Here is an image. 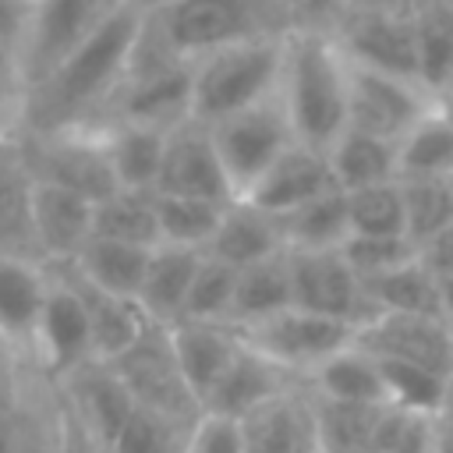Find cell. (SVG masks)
<instances>
[{"label":"cell","mask_w":453,"mask_h":453,"mask_svg":"<svg viewBox=\"0 0 453 453\" xmlns=\"http://www.w3.org/2000/svg\"><path fill=\"white\" fill-rule=\"evenodd\" d=\"M142 25H145V11L138 4L113 7L106 21L39 88L25 96L21 134L92 127L127 74Z\"/></svg>","instance_id":"cell-1"},{"label":"cell","mask_w":453,"mask_h":453,"mask_svg":"<svg viewBox=\"0 0 453 453\" xmlns=\"http://www.w3.org/2000/svg\"><path fill=\"white\" fill-rule=\"evenodd\" d=\"M347 57L333 35L287 32L280 103L301 145L329 152V145L347 131Z\"/></svg>","instance_id":"cell-2"},{"label":"cell","mask_w":453,"mask_h":453,"mask_svg":"<svg viewBox=\"0 0 453 453\" xmlns=\"http://www.w3.org/2000/svg\"><path fill=\"white\" fill-rule=\"evenodd\" d=\"M287 35H258L219 46L191 64V117L216 124L280 92Z\"/></svg>","instance_id":"cell-3"},{"label":"cell","mask_w":453,"mask_h":453,"mask_svg":"<svg viewBox=\"0 0 453 453\" xmlns=\"http://www.w3.org/2000/svg\"><path fill=\"white\" fill-rule=\"evenodd\" d=\"M149 18L166 46L191 64L230 42L290 32L283 0H177L163 11H149Z\"/></svg>","instance_id":"cell-4"},{"label":"cell","mask_w":453,"mask_h":453,"mask_svg":"<svg viewBox=\"0 0 453 453\" xmlns=\"http://www.w3.org/2000/svg\"><path fill=\"white\" fill-rule=\"evenodd\" d=\"M106 365L117 372V379L131 393L134 407L152 411V414L170 418V421L188 425V428L202 418V403L191 393V386L177 365L166 326L152 322V329L134 347H127L120 357H113Z\"/></svg>","instance_id":"cell-5"},{"label":"cell","mask_w":453,"mask_h":453,"mask_svg":"<svg viewBox=\"0 0 453 453\" xmlns=\"http://www.w3.org/2000/svg\"><path fill=\"white\" fill-rule=\"evenodd\" d=\"M212 131V145L219 152V163L226 170V180L234 188V198H244L255 180L297 142L290 117L280 103V92L258 106H248L234 117H223L216 124H205Z\"/></svg>","instance_id":"cell-6"},{"label":"cell","mask_w":453,"mask_h":453,"mask_svg":"<svg viewBox=\"0 0 453 453\" xmlns=\"http://www.w3.org/2000/svg\"><path fill=\"white\" fill-rule=\"evenodd\" d=\"M354 333H357V326L326 319V315H315L304 308H287L251 329H241L248 347H255L258 354H265L273 365H280L283 372H290L301 382L322 361L347 350L354 343Z\"/></svg>","instance_id":"cell-7"},{"label":"cell","mask_w":453,"mask_h":453,"mask_svg":"<svg viewBox=\"0 0 453 453\" xmlns=\"http://www.w3.org/2000/svg\"><path fill=\"white\" fill-rule=\"evenodd\" d=\"M106 0H35L18 50L25 96L39 88L110 14Z\"/></svg>","instance_id":"cell-8"},{"label":"cell","mask_w":453,"mask_h":453,"mask_svg":"<svg viewBox=\"0 0 453 453\" xmlns=\"http://www.w3.org/2000/svg\"><path fill=\"white\" fill-rule=\"evenodd\" d=\"M18 156L32 170L35 180L67 188L85 195L88 202H103L117 191L110 159L96 131H50V134H21L14 142Z\"/></svg>","instance_id":"cell-9"},{"label":"cell","mask_w":453,"mask_h":453,"mask_svg":"<svg viewBox=\"0 0 453 453\" xmlns=\"http://www.w3.org/2000/svg\"><path fill=\"white\" fill-rule=\"evenodd\" d=\"M92 361H99V357H96L88 315H85L78 294L64 283V276L57 269H50V294H46V308H42V319H39V329L32 340L28 368L50 389H57L60 382H67L74 372H81Z\"/></svg>","instance_id":"cell-10"},{"label":"cell","mask_w":453,"mask_h":453,"mask_svg":"<svg viewBox=\"0 0 453 453\" xmlns=\"http://www.w3.org/2000/svg\"><path fill=\"white\" fill-rule=\"evenodd\" d=\"M347 67V127L386 142H400L432 110V96L418 81L368 71L350 60Z\"/></svg>","instance_id":"cell-11"},{"label":"cell","mask_w":453,"mask_h":453,"mask_svg":"<svg viewBox=\"0 0 453 453\" xmlns=\"http://www.w3.org/2000/svg\"><path fill=\"white\" fill-rule=\"evenodd\" d=\"M60 407L78 425L92 453H110L113 439L134 414V400L106 361H92L57 386Z\"/></svg>","instance_id":"cell-12"},{"label":"cell","mask_w":453,"mask_h":453,"mask_svg":"<svg viewBox=\"0 0 453 453\" xmlns=\"http://www.w3.org/2000/svg\"><path fill=\"white\" fill-rule=\"evenodd\" d=\"M354 343L372 357L411 361L439 375H453V326L435 315L375 311L357 326Z\"/></svg>","instance_id":"cell-13"},{"label":"cell","mask_w":453,"mask_h":453,"mask_svg":"<svg viewBox=\"0 0 453 453\" xmlns=\"http://www.w3.org/2000/svg\"><path fill=\"white\" fill-rule=\"evenodd\" d=\"M340 53L368 71L396 74L407 81H418V60H414V14H386V11H365L350 7L340 28L333 32Z\"/></svg>","instance_id":"cell-14"},{"label":"cell","mask_w":453,"mask_h":453,"mask_svg":"<svg viewBox=\"0 0 453 453\" xmlns=\"http://www.w3.org/2000/svg\"><path fill=\"white\" fill-rule=\"evenodd\" d=\"M287 262H290L294 308L340 319L350 326H361L372 315L361 280L354 276L340 248L336 251H287Z\"/></svg>","instance_id":"cell-15"},{"label":"cell","mask_w":453,"mask_h":453,"mask_svg":"<svg viewBox=\"0 0 453 453\" xmlns=\"http://www.w3.org/2000/svg\"><path fill=\"white\" fill-rule=\"evenodd\" d=\"M159 195H184V198H209V202H234V188L212 145V131L195 117L173 124L166 131L163 166L156 180Z\"/></svg>","instance_id":"cell-16"},{"label":"cell","mask_w":453,"mask_h":453,"mask_svg":"<svg viewBox=\"0 0 453 453\" xmlns=\"http://www.w3.org/2000/svg\"><path fill=\"white\" fill-rule=\"evenodd\" d=\"M241 432L244 453H322L315 400L304 382L283 389L280 396L265 400L248 418H241Z\"/></svg>","instance_id":"cell-17"},{"label":"cell","mask_w":453,"mask_h":453,"mask_svg":"<svg viewBox=\"0 0 453 453\" xmlns=\"http://www.w3.org/2000/svg\"><path fill=\"white\" fill-rule=\"evenodd\" d=\"M92 209L78 191L35 180L32 191V234H35V251L46 265H67L78 258V251L92 241Z\"/></svg>","instance_id":"cell-18"},{"label":"cell","mask_w":453,"mask_h":453,"mask_svg":"<svg viewBox=\"0 0 453 453\" xmlns=\"http://www.w3.org/2000/svg\"><path fill=\"white\" fill-rule=\"evenodd\" d=\"M50 294V265L39 258L0 255V340L25 361Z\"/></svg>","instance_id":"cell-19"},{"label":"cell","mask_w":453,"mask_h":453,"mask_svg":"<svg viewBox=\"0 0 453 453\" xmlns=\"http://www.w3.org/2000/svg\"><path fill=\"white\" fill-rule=\"evenodd\" d=\"M333 170H329V156L319 149H308L301 142H294L258 180L255 188L244 195V202L273 212V216H287L294 209H301L304 202L333 191Z\"/></svg>","instance_id":"cell-20"},{"label":"cell","mask_w":453,"mask_h":453,"mask_svg":"<svg viewBox=\"0 0 453 453\" xmlns=\"http://www.w3.org/2000/svg\"><path fill=\"white\" fill-rule=\"evenodd\" d=\"M50 269H57L64 276V283L78 294V301H81V308L88 315V326H92V340H96V357L99 361L120 357L127 347H134L152 329V319L138 301L117 297L110 290H99L74 265H50Z\"/></svg>","instance_id":"cell-21"},{"label":"cell","mask_w":453,"mask_h":453,"mask_svg":"<svg viewBox=\"0 0 453 453\" xmlns=\"http://www.w3.org/2000/svg\"><path fill=\"white\" fill-rule=\"evenodd\" d=\"M166 333H170L177 365H180L191 393L205 407V396L226 375V368L234 365V357L244 343L241 333L226 322H195V319H177L166 326Z\"/></svg>","instance_id":"cell-22"},{"label":"cell","mask_w":453,"mask_h":453,"mask_svg":"<svg viewBox=\"0 0 453 453\" xmlns=\"http://www.w3.org/2000/svg\"><path fill=\"white\" fill-rule=\"evenodd\" d=\"M244 340V336H241ZM301 379H294L290 372H283L280 365H273L265 354H258L255 347L241 343L234 365L226 368V375L216 382V389L205 396V407L209 414H223V418H248L255 407H262L265 400L280 396L283 389L297 386Z\"/></svg>","instance_id":"cell-23"},{"label":"cell","mask_w":453,"mask_h":453,"mask_svg":"<svg viewBox=\"0 0 453 453\" xmlns=\"http://www.w3.org/2000/svg\"><path fill=\"white\" fill-rule=\"evenodd\" d=\"M283 251H287V241H283L280 216H273V212H265L244 198H234L226 205L219 230H216L212 244L205 248V255L234 265V269L265 262V258L283 255Z\"/></svg>","instance_id":"cell-24"},{"label":"cell","mask_w":453,"mask_h":453,"mask_svg":"<svg viewBox=\"0 0 453 453\" xmlns=\"http://www.w3.org/2000/svg\"><path fill=\"white\" fill-rule=\"evenodd\" d=\"M166 131L170 127H145V124H103V127H96L117 188L156 191L163 149H166Z\"/></svg>","instance_id":"cell-25"},{"label":"cell","mask_w":453,"mask_h":453,"mask_svg":"<svg viewBox=\"0 0 453 453\" xmlns=\"http://www.w3.org/2000/svg\"><path fill=\"white\" fill-rule=\"evenodd\" d=\"M205 251L195 248H177V244H156L149 255V269L142 280L138 304L149 311L152 322L170 326L184 315V301L191 290V280L202 265Z\"/></svg>","instance_id":"cell-26"},{"label":"cell","mask_w":453,"mask_h":453,"mask_svg":"<svg viewBox=\"0 0 453 453\" xmlns=\"http://www.w3.org/2000/svg\"><path fill=\"white\" fill-rule=\"evenodd\" d=\"M287 308H294L287 251L237 269V290H234V308H230V326L237 333L251 329V326H258V322H265Z\"/></svg>","instance_id":"cell-27"},{"label":"cell","mask_w":453,"mask_h":453,"mask_svg":"<svg viewBox=\"0 0 453 453\" xmlns=\"http://www.w3.org/2000/svg\"><path fill=\"white\" fill-rule=\"evenodd\" d=\"M32 191L35 177L18 156V149L0 145V255L39 258L32 234Z\"/></svg>","instance_id":"cell-28"},{"label":"cell","mask_w":453,"mask_h":453,"mask_svg":"<svg viewBox=\"0 0 453 453\" xmlns=\"http://www.w3.org/2000/svg\"><path fill=\"white\" fill-rule=\"evenodd\" d=\"M304 389L311 396L333 400V403H386V386H382L379 361L368 350H361L357 343H350L347 350L322 361L304 379Z\"/></svg>","instance_id":"cell-29"},{"label":"cell","mask_w":453,"mask_h":453,"mask_svg":"<svg viewBox=\"0 0 453 453\" xmlns=\"http://www.w3.org/2000/svg\"><path fill=\"white\" fill-rule=\"evenodd\" d=\"M329 170L340 191H357L386 180H400L396 173V142L365 134L347 127L333 145H329Z\"/></svg>","instance_id":"cell-30"},{"label":"cell","mask_w":453,"mask_h":453,"mask_svg":"<svg viewBox=\"0 0 453 453\" xmlns=\"http://www.w3.org/2000/svg\"><path fill=\"white\" fill-rule=\"evenodd\" d=\"M400 180H453V120L432 110L396 142Z\"/></svg>","instance_id":"cell-31"},{"label":"cell","mask_w":453,"mask_h":453,"mask_svg":"<svg viewBox=\"0 0 453 453\" xmlns=\"http://www.w3.org/2000/svg\"><path fill=\"white\" fill-rule=\"evenodd\" d=\"M149 255H152V248H142V244H120V241L92 237L78 251V258L67 262V265H74L99 290L138 301L142 280H145V269H149Z\"/></svg>","instance_id":"cell-32"},{"label":"cell","mask_w":453,"mask_h":453,"mask_svg":"<svg viewBox=\"0 0 453 453\" xmlns=\"http://www.w3.org/2000/svg\"><path fill=\"white\" fill-rule=\"evenodd\" d=\"M287 251H336L350 237L347 195L340 188L304 202L301 209L280 216Z\"/></svg>","instance_id":"cell-33"},{"label":"cell","mask_w":453,"mask_h":453,"mask_svg":"<svg viewBox=\"0 0 453 453\" xmlns=\"http://www.w3.org/2000/svg\"><path fill=\"white\" fill-rule=\"evenodd\" d=\"M365 290V301L375 311H396V315H435V319H446L442 315V290H439V280L414 258L386 276H375L368 283H361Z\"/></svg>","instance_id":"cell-34"},{"label":"cell","mask_w":453,"mask_h":453,"mask_svg":"<svg viewBox=\"0 0 453 453\" xmlns=\"http://www.w3.org/2000/svg\"><path fill=\"white\" fill-rule=\"evenodd\" d=\"M414 60L418 85L435 103L453 85V4L414 7Z\"/></svg>","instance_id":"cell-35"},{"label":"cell","mask_w":453,"mask_h":453,"mask_svg":"<svg viewBox=\"0 0 453 453\" xmlns=\"http://www.w3.org/2000/svg\"><path fill=\"white\" fill-rule=\"evenodd\" d=\"M92 237L120 241V244H142L156 248L159 244V226H156V191H127L117 188L92 209Z\"/></svg>","instance_id":"cell-36"},{"label":"cell","mask_w":453,"mask_h":453,"mask_svg":"<svg viewBox=\"0 0 453 453\" xmlns=\"http://www.w3.org/2000/svg\"><path fill=\"white\" fill-rule=\"evenodd\" d=\"M230 202H209V198H184V195H159L156 191V226L159 244L195 248L205 251L219 230V219Z\"/></svg>","instance_id":"cell-37"},{"label":"cell","mask_w":453,"mask_h":453,"mask_svg":"<svg viewBox=\"0 0 453 453\" xmlns=\"http://www.w3.org/2000/svg\"><path fill=\"white\" fill-rule=\"evenodd\" d=\"M311 400H315L322 453H368L372 449V432L386 403H333L319 396Z\"/></svg>","instance_id":"cell-38"},{"label":"cell","mask_w":453,"mask_h":453,"mask_svg":"<svg viewBox=\"0 0 453 453\" xmlns=\"http://www.w3.org/2000/svg\"><path fill=\"white\" fill-rule=\"evenodd\" d=\"M343 195H347L350 237H407L400 180H386V184H372Z\"/></svg>","instance_id":"cell-39"},{"label":"cell","mask_w":453,"mask_h":453,"mask_svg":"<svg viewBox=\"0 0 453 453\" xmlns=\"http://www.w3.org/2000/svg\"><path fill=\"white\" fill-rule=\"evenodd\" d=\"M379 372H382V386H386V403L403 407L411 414H432L439 418L442 400H446V379L432 368L411 365V361H389V357H375Z\"/></svg>","instance_id":"cell-40"},{"label":"cell","mask_w":453,"mask_h":453,"mask_svg":"<svg viewBox=\"0 0 453 453\" xmlns=\"http://www.w3.org/2000/svg\"><path fill=\"white\" fill-rule=\"evenodd\" d=\"M400 188L403 223L414 248L453 223V180H400Z\"/></svg>","instance_id":"cell-41"},{"label":"cell","mask_w":453,"mask_h":453,"mask_svg":"<svg viewBox=\"0 0 453 453\" xmlns=\"http://www.w3.org/2000/svg\"><path fill=\"white\" fill-rule=\"evenodd\" d=\"M234 290H237V269L205 255L188 301H184V315L180 319H195V322H226L230 326V308H234Z\"/></svg>","instance_id":"cell-42"},{"label":"cell","mask_w":453,"mask_h":453,"mask_svg":"<svg viewBox=\"0 0 453 453\" xmlns=\"http://www.w3.org/2000/svg\"><path fill=\"white\" fill-rule=\"evenodd\" d=\"M188 425H177L170 418H159L152 411L134 407L120 435L113 439L110 453H184L188 446Z\"/></svg>","instance_id":"cell-43"},{"label":"cell","mask_w":453,"mask_h":453,"mask_svg":"<svg viewBox=\"0 0 453 453\" xmlns=\"http://www.w3.org/2000/svg\"><path fill=\"white\" fill-rule=\"evenodd\" d=\"M340 255L347 258V265L354 269V276L361 283L386 276L407 262L418 258V248L411 237H347Z\"/></svg>","instance_id":"cell-44"},{"label":"cell","mask_w":453,"mask_h":453,"mask_svg":"<svg viewBox=\"0 0 453 453\" xmlns=\"http://www.w3.org/2000/svg\"><path fill=\"white\" fill-rule=\"evenodd\" d=\"M184 453H244L241 421L202 411V418H198V421L191 425V432H188Z\"/></svg>","instance_id":"cell-45"},{"label":"cell","mask_w":453,"mask_h":453,"mask_svg":"<svg viewBox=\"0 0 453 453\" xmlns=\"http://www.w3.org/2000/svg\"><path fill=\"white\" fill-rule=\"evenodd\" d=\"M290 32H326L333 35L350 11V0H283Z\"/></svg>","instance_id":"cell-46"},{"label":"cell","mask_w":453,"mask_h":453,"mask_svg":"<svg viewBox=\"0 0 453 453\" xmlns=\"http://www.w3.org/2000/svg\"><path fill=\"white\" fill-rule=\"evenodd\" d=\"M418 262L435 276V280H453V223L418 244Z\"/></svg>","instance_id":"cell-47"},{"label":"cell","mask_w":453,"mask_h":453,"mask_svg":"<svg viewBox=\"0 0 453 453\" xmlns=\"http://www.w3.org/2000/svg\"><path fill=\"white\" fill-rule=\"evenodd\" d=\"M389 453H435V418L432 414H411L400 439L389 446Z\"/></svg>","instance_id":"cell-48"},{"label":"cell","mask_w":453,"mask_h":453,"mask_svg":"<svg viewBox=\"0 0 453 453\" xmlns=\"http://www.w3.org/2000/svg\"><path fill=\"white\" fill-rule=\"evenodd\" d=\"M28 18H32L28 0H0V42L11 46V50H21Z\"/></svg>","instance_id":"cell-49"},{"label":"cell","mask_w":453,"mask_h":453,"mask_svg":"<svg viewBox=\"0 0 453 453\" xmlns=\"http://www.w3.org/2000/svg\"><path fill=\"white\" fill-rule=\"evenodd\" d=\"M350 7L386 11V14H414V0H350Z\"/></svg>","instance_id":"cell-50"},{"label":"cell","mask_w":453,"mask_h":453,"mask_svg":"<svg viewBox=\"0 0 453 453\" xmlns=\"http://www.w3.org/2000/svg\"><path fill=\"white\" fill-rule=\"evenodd\" d=\"M435 453H453V421L435 418Z\"/></svg>","instance_id":"cell-51"},{"label":"cell","mask_w":453,"mask_h":453,"mask_svg":"<svg viewBox=\"0 0 453 453\" xmlns=\"http://www.w3.org/2000/svg\"><path fill=\"white\" fill-rule=\"evenodd\" d=\"M439 290H442V315L453 326V280H439Z\"/></svg>","instance_id":"cell-52"},{"label":"cell","mask_w":453,"mask_h":453,"mask_svg":"<svg viewBox=\"0 0 453 453\" xmlns=\"http://www.w3.org/2000/svg\"><path fill=\"white\" fill-rule=\"evenodd\" d=\"M435 110H439V113H446V117L453 120V85H449L446 92H439V96H435Z\"/></svg>","instance_id":"cell-53"},{"label":"cell","mask_w":453,"mask_h":453,"mask_svg":"<svg viewBox=\"0 0 453 453\" xmlns=\"http://www.w3.org/2000/svg\"><path fill=\"white\" fill-rule=\"evenodd\" d=\"M439 418L453 421V375L446 379V400H442V411H439Z\"/></svg>","instance_id":"cell-54"},{"label":"cell","mask_w":453,"mask_h":453,"mask_svg":"<svg viewBox=\"0 0 453 453\" xmlns=\"http://www.w3.org/2000/svg\"><path fill=\"white\" fill-rule=\"evenodd\" d=\"M142 11H163V7H170V4H177V0H134Z\"/></svg>","instance_id":"cell-55"},{"label":"cell","mask_w":453,"mask_h":453,"mask_svg":"<svg viewBox=\"0 0 453 453\" xmlns=\"http://www.w3.org/2000/svg\"><path fill=\"white\" fill-rule=\"evenodd\" d=\"M432 4H453V0H414V7H432Z\"/></svg>","instance_id":"cell-56"},{"label":"cell","mask_w":453,"mask_h":453,"mask_svg":"<svg viewBox=\"0 0 453 453\" xmlns=\"http://www.w3.org/2000/svg\"><path fill=\"white\" fill-rule=\"evenodd\" d=\"M110 7H120V4H134V0H106Z\"/></svg>","instance_id":"cell-57"},{"label":"cell","mask_w":453,"mask_h":453,"mask_svg":"<svg viewBox=\"0 0 453 453\" xmlns=\"http://www.w3.org/2000/svg\"><path fill=\"white\" fill-rule=\"evenodd\" d=\"M28 4H35V0H28Z\"/></svg>","instance_id":"cell-58"},{"label":"cell","mask_w":453,"mask_h":453,"mask_svg":"<svg viewBox=\"0 0 453 453\" xmlns=\"http://www.w3.org/2000/svg\"><path fill=\"white\" fill-rule=\"evenodd\" d=\"M368 453H372V449H368Z\"/></svg>","instance_id":"cell-59"}]
</instances>
